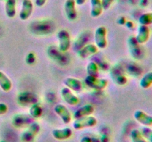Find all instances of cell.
<instances>
[{
    "label": "cell",
    "instance_id": "obj_4",
    "mask_svg": "<svg viewBox=\"0 0 152 142\" xmlns=\"http://www.w3.org/2000/svg\"><path fill=\"white\" fill-rule=\"evenodd\" d=\"M96 124H97L96 118L94 116L88 115V116L76 119L73 123V127L76 130H80L84 128H88V127H95Z\"/></svg>",
    "mask_w": 152,
    "mask_h": 142
},
{
    "label": "cell",
    "instance_id": "obj_26",
    "mask_svg": "<svg viewBox=\"0 0 152 142\" xmlns=\"http://www.w3.org/2000/svg\"><path fill=\"white\" fill-rule=\"evenodd\" d=\"M86 71L88 75L96 76L99 72V66L95 62H90L86 67Z\"/></svg>",
    "mask_w": 152,
    "mask_h": 142
},
{
    "label": "cell",
    "instance_id": "obj_11",
    "mask_svg": "<svg viewBox=\"0 0 152 142\" xmlns=\"http://www.w3.org/2000/svg\"><path fill=\"white\" fill-rule=\"evenodd\" d=\"M75 0H66L64 5L66 17L69 21H74L77 18V10L76 8Z\"/></svg>",
    "mask_w": 152,
    "mask_h": 142
},
{
    "label": "cell",
    "instance_id": "obj_19",
    "mask_svg": "<svg viewBox=\"0 0 152 142\" xmlns=\"http://www.w3.org/2000/svg\"><path fill=\"white\" fill-rule=\"evenodd\" d=\"M102 7L101 0H91V16L93 18H97L102 13Z\"/></svg>",
    "mask_w": 152,
    "mask_h": 142
},
{
    "label": "cell",
    "instance_id": "obj_20",
    "mask_svg": "<svg viewBox=\"0 0 152 142\" xmlns=\"http://www.w3.org/2000/svg\"><path fill=\"white\" fill-rule=\"evenodd\" d=\"M12 81L5 73L0 71V88L4 92H9L12 89Z\"/></svg>",
    "mask_w": 152,
    "mask_h": 142
},
{
    "label": "cell",
    "instance_id": "obj_35",
    "mask_svg": "<svg viewBox=\"0 0 152 142\" xmlns=\"http://www.w3.org/2000/svg\"><path fill=\"white\" fill-rule=\"evenodd\" d=\"M75 1L77 5H83L86 3V0H75Z\"/></svg>",
    "mask_w": 152,
    "mask_h": 142
},
{
    "label": "cell",
    "instance_id": "obj_31",
    "mask_svg": "<svg viewBox=\"0 0 152 142\" xmlns=\"http://www.w3.org/2000/svg\"><path fill=\"white\" fill-rule=\"evenodd\" d=\"M47 0H35V4L37 7H43L45 4Z\"/></svg>",
    "mask_w": 152,
    "mask_h": 142
},
{
    "label": "cell",
    "instance_id": "obj_34",
    "mask_svg": "<svg viewBox=\"0 0 152 142\" xmlns=\"http://www.w3.org/2000/svg\"><path fill=\"white\" fill-rule=\"evenodd\" d=\"M126 25V26L128 28H129V29H132V28H134V23L133 22H130V21H128V22H126V23L125 24Z\"/></svg>",
    "mask_w": 152,
    "mask_h": 142
},
{
    "label": "cell",
    "instance_id": "obj_2",
    "mask_svg": "<svg viewBox=\"0 0 152 142\" xmlns=\"http://www.w3.org/2000/svg\"><path fill=\"white\" fill-rule=\"evenodd\" d=\"M95 45L98 49L103 50L108 45L107 41V29L104 26H99L94 32Z\"/></svg>",
    "mask_w": 152,
    "mask_h": 142
},
{
    "label": "cell",
    "instance_id": "obj_7",
    "mask_svg": "<svg viewBox=\"0 0 152 142\" xmlns=\"http://www.w3.org/2000/svg\"><path fill=\"white\" fill-rule=\"evenodd\" d=\"M111 78H112L113 81L116 84L120 86L126 85L128 82V78L126 75L123 74V70L120 69V67L114 66L113 67L112 69L111 70V72H110Z\"/></svg>",
    "mask_w": 152,
    "mask_h": 142
},
{
    "label": "cell",
    "instance_id": "obj_32",
    "mask_svg": "<svg viewBox=\"0 0 152 142\" xmlns=\"http://www.w3.org/2000/svg\"><path fill=\"white\" fill-rule=\"evenodd\" d=\"M80 142H93V141L88 136H84V137H83L81 138Z\"/></svg>",
    "mask_w": 152,
    "mask_h": 142
},
{
    "label": "cell",
    "instance_id": "obj_8",
    "mask_svg": "<svg viewBox=\"0 0 152 142\" xmlns=\"http://www.w3.org/2000/svg\"><path fill=\"white\" fill-rule=\"evenodd\" d=\"M150 35H151V31L149 27L140 25V26L138 27L137 35L135 36V38L140 44H143L149 40Z\"/></svg>",
    "mask_w": 152,
    "mask_h": 142
},
{
    "label": "cell",
    "instance_id": "obj_14",
    "mask_svg": "<svg viewBox=\"0 0 152 142\" xmlns=\"http://www.w3.org/2000/svg\"><path fill=\"white\" fill-rule=\"evenodd\" d=\"M33 118L31 115H25V114H17L15 115L13 118V125L15 127L20 128L25 126L30 125L32 123Z\"/></svg>",
    "mask_w": 152,
    "mask_h": 142
},
{
    "label": "cell",
    "instance_id": "obj_1",
    "mask_svg": "<svg viewBox=\"0 0 152 142\" xmlns=\"http://www.w3.org/2000/svg\"><path fill=\"white\" fill-rule=\"evenodd\" d=\"M40 131V126L38 123L32 122L28 125V128L21 135V140L22 142H34L36 136Z\"/></svg>",
    "mask_w": 152,
    "mask_h": 142
},
{
    "label": "cell",
    "instance_id": "obj_12",
    "mask_svg": "<svg viewBox=\"0 0 152 142\" xmlns=\"http://www.w3.org/2000/svg\"><path fill=\"white\" fill-rule=\"evenodd\" d=\"M134 118L138 123L145 127H151L152 126V115L146 113L141 109L135 111L134 113Z\"/></svg>",
    "mask_w": 152,
    "mask_h": 142
},
{
    "label": "cell",
    "instance_id": "obj_30",
    "mask_svg": "<svg viewBox=\"0 0 152 142\" xmlns=\"http://www.w3.org/2000/svg\"><path fill=\"white\" fill-rule=\"evenodd\" d=\"M8 110V106L6 104L0 103V115H4Z\"/></svg>",
    "mask_w": 152,
    "mask_h": 142
},
{
    "label": "cell",
    "instance_id": "obj_17",
    "mask_svg": "<svg viewBox=\"0 0 152 142\" xmlns=\"http://www.w3.org/2000/svg\"><path fill=\"white\" fill-rule=\"evenodd\" d=\"M64 84L65 87L74 92H81L83 89V84L78 78L68 77L64 80Z\"/></svg>",
    "mask_w": 152,
    "mask_h": 142
},
{
    "label": "cell",
    "instance_id": "obj_29",
    "mask_svg": "<svg viewBox=\"0 0 152 142\" xmlns=\"http://www.w3.org/2000/svg\"><path fill=\"white\" fill-rule=\"evenodd\" d=\"M114 0H101V2H102V7H103V10H107L108 9L110 8V7L111 6V4H113Z\"/></svg>",
    "mask_w": 152,
    "mask_h": 142
},
{
    "label": "cell",
    "instance_id": "obj_9",
    "mask_svg": "<svg viewBox=\"0 0 152 142\" xmlns=\"http://www.w3.org/2000/svg\"><path fill=\"white\" fill-rule=\"evenodd\" d=\"M34 10V4L31 0H22V7L19 12V19L25 21L30 18Z\"/></svg>",
    "mask_w": 152,
    "mask_h": 142
},
{
    "label": "cell",
    "instance_id": "obj_13",
    "mask_svg": "<svg viewBox=\"0 0 152 142\" xmlns=\"http://www.w3.org/2000/svg\"><path fill=\"white\" fill-rule=\"evenodd\" d=\"M54 112L60 117L64 124H68L71 121V114L65 105L62 104H56L54 106Z\"/></svg>",
    "mask_w": 152,
    "mask_h": 142
},
{
    "label": "cell",
    "instance_id": "obj_23",
    "mask_svg": "<svg viewBox=\"0 0 152 142\" xmlns=\"http://www.w3.org/2000/svg\"><path fill=\"white\" fill-rule=\"evenodd\" d=\"M42 109L39 104L34 103L29 109V115L33 118H39L42 116Z\"/></svg>",
    "mask_w": 152,
    "mask_h": 142
},
{
    "label": "cell",
    "instance_id": "obj_10",
    "mask_svg": "<svg viewBox=\"0 0 152 142\" xmlns=\"http://www.w3.org/2000/svg\"><path fill=\"white\" fill-rule=\"evenodd\" d=\"M61 96L65 102L71 106H76L80 102V99L72 93V90L66 87L61 90Z\"/></svg>",
    "mask_w": 152,
    "mask_h": 142
},
{
    "label": "cell",
    "instance_id": "obj_25",
    "mask_svg": "<svg viewBox=\"0 0 152 142\" xmlns=\"http://www.w3.org/2000/svg\"><path fill=\"white\" fill-rule=\"evenodd\" d=\"M130 135L132 142H147L145 138L142 136L140 130L137 129H134L133 130H132Z\"/></svg>",
    "mask_w": 152,
    "mask_h": 142
},
{
    "label": "cell",
    "instance_id": "obj_28",
    "mask_svg": "<svg viewBox=\"0 0 152 142\" xmlns=\"http://www.w3.org/2000/svg\"><path fill=\"white\" fill-rule=\"evenodd\" d=\"M26 63L28 64H33L35 62L36 60V57H35V55L34 53H30L27 55L26 56Z\"/></svg>",
    "mask_w": 152,
    "mask_h": 142
},
{
    "label": "cell",
    "instance_id": "obj_6",
    "mask_svg": "<svg viewBox=\"0 0 152 142\" xmlns=\"http://www.w3.org/2000/svg\"><path fill=\"white\" fill-rule=\"evenodd\" d=\"M128 46L130 54L133 59L140 60L142 56V51L141 49L140 44L137 42L135 36H132L128 38Z\"/></svg>",
    "mask_w": 152,
    "mask_h": 142
},
{
    "label": "cell",
    "instance_id": "obj_27",
    "mask_svg": "<svg viewBox=\"0 0 152 142\" xmlns=\"http://www.w3.org/2000/svg\"><path fill=\"white\" fill-rule=\"evenodd\" d=\"M140 132L145 140H148L149 142H152V129L150 128V127L143 126L142 127H141Z\"/></svg>",
    "mask_w": 152,
    "mask_h": 142
},
{
    "label": "cell",
    "instance_id": "obj_33",
    "mask_svg": "<svg viewBox=\"0 0 152 142\" xmlns=\"http://www.w3.org/2000/svg\"><path fill=\"white\" fill-rule=\"evenodd\" d=\"M117 22H118V23L120 24V25H123L126 23V22H127V21L126 20V18L125 17H120V19H118V21H117Z\"/></svg>",
    "mask_w": 152,
    "mask_h": 142
},
{
    "label": "cell",
    "instance_id": "obj_5",
    "mask_svg": "<svg viewBox=\"0 0 152 142\" xmlns=\"http://www.w3.org/2000/svg\"><path fill=\"white\" fill-rule=\"evenodd\" d=\"M57 38L59 41L58 49L62 53L68 51L71 44V36L68 31L66 30H60L57 33Z\"/></svg>",
    "mask_w": 152,
    "mask_h": 142
},
{
    "label": "cell",
    "instance_id": "obj_16",
    "mask_svg": "<svg viewBox=\"0 0 152 142\" xmlns=\"http://www.w3.org/2000/svg\"><path fill=\"white\" fill-rule=\"evenodd\" d=\"M72 130L69 127L61 129H55L52 131V135L58 141H64L70 138L72 136Z\"/></svg>",
    "mask_w": 152,
    "mask_h": 142
},
{
    "label": "cell",
    "instance_id": "obj_21",
    "mask_svg": "<svg viewBox=\"0 0 152 142\" xmlns=\"http://www.w3.org/2000/svg\"><path fill=\"white\" fill-rule=\"evenodd\" d=\"M5 13L8 18H14L16 14V0H6Z\"/></svg>",
    "mask_w": 152,
    "mask_h": 142
},
{
    "label": "cell",
    "instance_id": "obj_22",
    "mask_svg": "<svg viewBox=\"0 0 152 142\" xmlns=\"http://www.w3.org/2000/svg\"><path fill=\"white\" fill-rule=\"evenodd\" d=\"M140 86L144 90L150 88L152 86V71L145 73L140 81Z\"/></svg>",
    "mask_w": 152,
    "mask_h": 142
},
{
    "label": "cell",
    "instance_id": "obj_15",
    "mask_svg": "<svg viewBox=\"0 0 152 142\" xmlns=\"http://www.w3.org/2000/svg\"><path fill=\"white\" fill-rule=\"evenodd\" d=\"M98 47L94 44H88L82 47L77 51V54L80 58L83 59H86L90 57L91 56L96 54L98 52Z\"/></svg>",
    "mask_w": 152,
    "mask_h": 142
},
{
    "label": "cell",
    "instance_id": "obj_24",
    "mask_svg": "<svg viewBox=\"0 0 152 142\" xmlns=\"http://www.w3.org/2000/svg\"><path fill=\"white\" fill-rule=\"evenodd\" d=\"M138 22L140 25L149 26L152 25V12L142 13L138 19Z\"/></svg>",
    "mask_w": 152,
    "mask_h": 142
},
{
    "label": "cell",
    "instance_id": "obj_3",
    "mask_svg": "<svg viewBox=\"0 0 152 142\" xmlns=\"http://www.w3.org/2000/svg\"><path fill=\"white\" fill-rule=\"evenodd\" d=\"M85 83L90 88L96 90H102L106 88L108 81L105 78H97L94 75H87L85 79Z\"/></svg>",
    "mask_w": 152,
    "mask_h": 142
},
{
    "label": "cell",
    "instance_id": "obj_18",
    "mask_svg": "<svg viewBox=\"0 0 152 142\" xmlns=\"http://www.w3.org/2000/svg\"><path fill=\"white\" fill-rule=\"evenodd\" d=\"M94 112V107L93 105L86 104L75 111L74 114V118L77 119V118L88 116L91 115Z\"/></svg>",
    "mask_w": 152,
    "mask_h": 142
}]
</instances>
